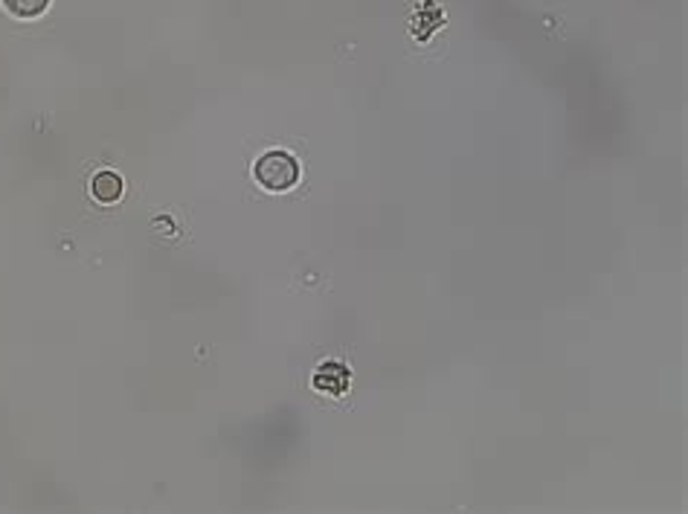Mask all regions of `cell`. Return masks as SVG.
<instances>
[{
	"label": "cell",
	"instance_id": "cell-1",
	"mask_svg": "<svg viewBox=\"0 0 688 514\" xmlns=\"http://www.w3.org/2000/svg\"><path fill=\"white\" fill-rule=\"evenodd\" d=\"M253 175L268 192H288L300 180V164L288 152H268L256 160Z\"/></svg>",
	"mask_w": 688,
	"mask_h": 514
},
{
	"label": "cell",
	"instance_id": "cell-2",
	"mask_svg": "<svg viewBox=\"0 0 688 514\" xmlns=\"http://www.w3.org/2000/svg\"><path fill=\"white\" fill-rule=\"evenodd\" d=\"M348 384H352V372H348V367H343L341 360H325V364L317 367L314 372L317 392H325V395L341 399V395L348 392Z\"/></svg>",
	"mask_w": 688,
	"mask_h": 514
},
{
	"label": "cell",
	"instance_id": "cell-3",
	"mask_svg": "<svg viewBox=\"0 0 688 514\" xmlns=\"http://www.w3.org/2000/svg\"><path fill=\"white\" fill-rule=\"evenodd\" d=\"M90 195L97 198L99 204H116L122 198V178L116 171H99L90 180Z\"/></svg>",
	"mask_w": 688,
	"mask_h": 514
},
{
	"label": "cell",
	"instance_id": "cell-4",
	"mask_svg": "<svg viewBox=\"0 0 688 514\" xmlns=\"http://www.w3.org/2000/svg\"><path fill=\"white\" fill-rule=\"evenodd\" d=\"M9 15L15 18H38L47 12L49 0H0Z\"/></svg>",
	"mask_w": 688,
	"mask_h": 514
}]
</instances>
